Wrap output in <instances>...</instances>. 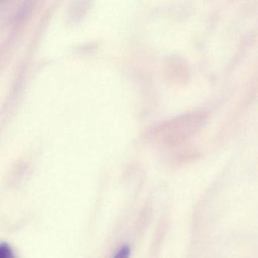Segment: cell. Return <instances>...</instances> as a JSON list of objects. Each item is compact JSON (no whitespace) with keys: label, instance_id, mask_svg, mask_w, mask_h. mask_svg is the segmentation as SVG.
I'll list each match as a JSON object with an SVG mask.
<instances>
[{"label":"cell","instance_id":"obj_1","mask_svg":"<svg viewBox=\"0 0 258 258\" xmlns=\"http://www.w3.org/2000/svg\"><path fill=\"white\" fill-rule=\"evenodd\" d=\"M12 255V251L10 247L7 244L0 245V258L10 257Z\"/></svg>","mask_w":258,"mask_h":258},{"label":"cell","instance_id":"obj_2","mask_svg":"<svg viewBox=\"0 0 258 258\" xmlns=\"http://www.w3.org/2000/svg\"><path fill=\"white\" fill-rule=\"evenodd\" d=\"M130 250L127 247H123L120 251L117 253V257H124V256H127L129 254Z\"/></svg>","mask_w":258,"mask_h":258}]
</instances>
